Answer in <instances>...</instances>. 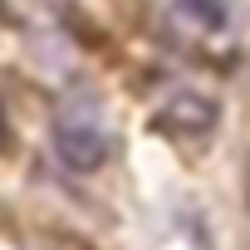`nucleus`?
I'll use <instances>...</instances> for the list:
<instances>
[{
    "label": "nucleus",
    "mask_w": 250,
    "mask_h": 250,
    "mask_svg": "<svg viewBox=\"0 0 250 250\" xmlns=\"http://www.w3.org/2000/svg\"><path fill=\"white\" fill-rule=\"evenodd\" d=\"M216 103L211 98H201V93H172L162 108H157V118H152V128L157 133H167V138H182V143H196V138H206L211 128H216Z\"/></svg>",
    "instance_id": "2"
},
{
    "label": "nucleus",
    "mask_w": 250,
    "mask_h": 250,
    "mask_svg": "<svg viewBox=\"0 0 250 250\" xmlns=\"http://www.w3.org/2000/svg\"><path fill=\"white\" fill-rule=\"evenodd\" d=\"M54 152L74 172H98L113 157V138L98 128L88 113H59L54 118Z\"/></svg>",
    "instance_id": "1"
},
{
    "label": "nucleus",
    "mask_w": 250,
    "mask_h": 250,
    "mask_svg": "<svg viewBox=\"0 0 250 250\" xmlns=\"http://www.w3.org/2000/svg\"><path fill=\"white\" fill-rule=\"evenodd\" d=\"M35 250H93L83 235H64V230H49V235H40V245Z\"/></svg>",
    "instance_id": "4"
},
{
    "label": "nucleus",
    "mask_w": 250,
    "mask_h": 250,
    "mask_svg": "<svg viewBox=\"0 0 250 250\" xmlns=\"http://www.w3.org/2000/svg\"><path fill=\"white\" fill-rule=\"evenodd\" d=\"M177 15L201 25V30H226V5L221 0H177Z\"/></svg>",
    "instance_id": "3"
}]
</instances>
